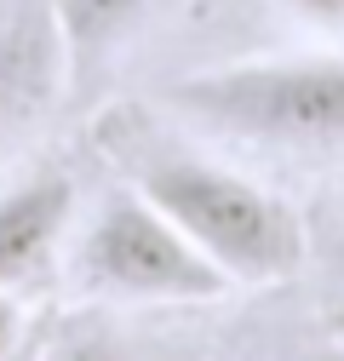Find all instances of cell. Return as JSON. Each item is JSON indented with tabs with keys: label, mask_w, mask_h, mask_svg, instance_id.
<instances>
[{
	"label": "cell",
	"mask_w": 344,
	"mask_h": 361,
	"mask_svg": "<svg viewBox=\"0 0 344 361\" xmlns=\"http://www.w3.org/2000/svg\"><path fill=\"white\" fill-rule=\"evenodd\" d=\"M338 276H344V235H338Z\"/></svg>",
	"instance_id": "cell-9"
},
{
	"label": "cell",
	"mask_w": 344,
	"mask_h": 361,
	"mask_svg": "<svg viewBox=\"0 0 344 361\" xmlns=\"http://www.w3.org/2000/svg\"><path fill=\"white\" fill-rule=\"evenodd\" d=\"M75 224V178L47 166L23 184L0 190V287H29L47 276V264Z\"/></svg>",
	"instance_id": "cell-5"
},
{
	"label": "cell",
	"mask_w": 344,
	"mask_h": 361,
	"mask_svg": "<svg viewBox=\"0 0 344 361\" xmlns=\"http://www.w3.org/2000/svg\"><path fill=\"white\" fill-rule=\"evenodd\" d=\"M23 350V304L12 287H0V361Z\"/></svg>",
	"instance_id": "cell-8"
},
{
	"label": "cell",
	"mask_w": 344,
	"mask_h": 361,
	"mask_svg": "<svg viewBox=\"0 0 344 361\" xmlns=\"http://www.w3.org/2000/svg\"><path fill=\"white\" fill-rule=\"evenodd\" d=\"M161 6L166 0H52L63 52H69V86L92 80Z\"/></svg>",
	"instance_id": "cell-6"
},
{
	"label": "cell",
	"mask_w": 344,
	"mask_h": 361,
	"mask_svg": "<svg viewBox=\"0 0 344 361\" xmlns=\"http://www.w3.org/2000/svg\"><path fill=\"white\" fill-rule=\"evenodd\" d=\"M166 109L264 149H344V52L195 69L166 86Z\"/></svg>",
	"instance_id": "cell-2"
},
{
	"label": "cell",
	"mask_w": 344,
	"mask_h": 361,
	"mask_svg": "<svg viewBox=\"0 0 344 361\" xmlns=\"http://www.w3.org/2000/svg\"><path fill=\"white\" fill-rule=\"evenodd\" d=\"M98 138H104L109 161L126 172V184L138 195H149L178 224L224 269L230 287H264V281H287L305 269V252H310L305 218L276 190L252 184L230 161L161 132L138 109L104 115Z\"/></svg>",
	"instance_id": "cell-1"
},
{
	"label": "cell",
	"mask_w": 344,
	"mask_h": 361,
	"mask_svg": "<svg viewBox=\"0 0 344 361\" xmlns=\"http://www.w3.org/2000/svg\"><path fill=\"white\" fill-rule=\"evenodd\" d=\"M75 281L126 304H212L230 281L178 224L133 184H115L75 241Z\"/></svg>",
	"instance_id": "cell-3"
},
{
	"label": "cell",
	"mask_w": 344,
	"mask_h": 361,
	"mask_svg": "<svg viewBox=\"0 0 344 361\" xmlns=\"http://www.w3.org/2000/svg\"><path fill=\"white\" fill-rule=\"evenodd\" d=\"M281 6L305 23V29H344V0H281Z\"/></svg>",
	"instance_id": "cell-7"
},
{
	"label": "cell",
	"mask_w": 344,
	"mask_h": 361,
	"mask_svg": "<svg viewBox=\"0 0 344 361\" xmlns=\"http://www.w3.org/2000/svg\"><path fill=\"white\" fill-rule=\"evenodd\" d=\"M69 86L52 0H0V138L29 126Z\"/></svg>",
	"instance_id": "cell-4"
}]
</instances>
